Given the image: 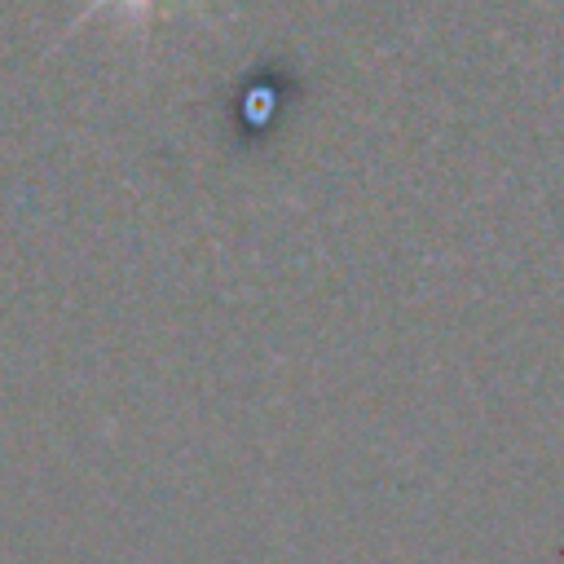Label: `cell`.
<instances>
[{
  "instance_id": "obj_1",
  "label": "cell",
  "mask_w": 564,
  "mask_h": 564,
  "mask_svg": "<svg viewBox=\"0 0 564 564\" xmlns=\"http://www.w3.org/2000/svg\"><path fill=\"white\" fill-rule=\"evenodd\" d=\"M110 4H119V9H128V13H132V22H150V9H154V0H88V4L79 9V18H75V26H79V22H88L93 13H101V9H110ZM185 4H194V9H203L198 0H185Z\"/></svg>"
}]
</instances>
